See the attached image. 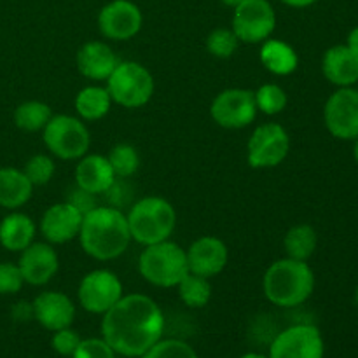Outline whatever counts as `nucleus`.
Wrapping results in <instances>:
<instances>
[{
    "label": "nucleus",
    "mask_w": 358,
    "mask_h": 358,
    "mask_svg": "<svg viewBox=\"0 0 358 358\" xmlns=\"http://www.w3.org/2000/svg\"><path fill=\"white\" fill-rule=\"evenodd\" d=\"M177 289L182 303L187 308H192V310L205 308L210 303V299H212L210 280L205 278V276L194 275V273H187L177 285Z\"/></svg>",
    "instance_id": "nucleus-28"
},
{
    "label": "nucleus",
    "mask_w": 358,
    "mask_h": 358,
    "mask_svg": "<svg viewBox=\"0 0 358 358\" xmlns=\"http://www.w3.org/2000/svg\"><path fill=\"white\" fill-rule=\"evenodd\" d=\"M255 93L245 87H227L213 98L210 105V115L226 129H243L257 117Z\"/></svg>",
    "instance_id": "nucleus-9"
},
{
    "label": "nucleus",
    "mask_w": 358,
    "mask_h": 358,
    "mask_svg": "<svg viewBox=\"0 0 358 358\" xmlns=\"http://www.w3.org/2000/svg\"><path fill=\"white\" fill-rule=\"evenodd\" d=\"M266 299L278 308H296L306 303L315 290V273L308 261L283 257L273 262L262 278Z\"/></svg>",
    "instance_id": "nucleus-3"
},
{
    "label": "nucleus",
    "mask_w": 358,
    "mask_h": 358,
    "mask_svg": "<svg viewBox=\"0 0 358 358\" xmlns=\"http://www.w3.org/2000/svg\"><path fill=\"white\" fill-rule=\"evenodd\" d=\"M24 285L20 266L14 262H0V296L17 294Z\"/></svg>",
    "instance_id": "nucleus-34"
},
{
    "label": "nucleus",
    "mask_w": 358,
    "mask_h": 358,
    "mask_svg": "<svg viewBox=\"0 0 358 358\" xmlns=\"http://www.w3.org/2000/svg\"><path fill=\"white\" fill-rule=\"evenodd\" d=\"M322 72L334 86L350 87L358 83V58L346 44L332 45L322 58Z\"/></svg>",
    "instance_id": "nucleus-21"
},
{
    "label": "nucleus",
    "mask_w": 358,
    "mask_h": 358,
    "mask_svg": "<svg viewBox=\"0 0 358 358\" xmlns=\"http://www.w3.org/2000/svg\"><path fill=\"white\" fill-rule=\"evenodd\" d=\"M34 185L23 170L17 168H0V206L7 210H17L30 201Z\"/></svg>",
    "instance_id": "nucleus-23"
},
{
    "label": "nucleus",
    "mask_w": 358,
    "mask_h": 358,
    "mask_svg": "<svg viewBox=\"0 0 358 358\" xmlns=\"http://www.w3.org/2000/svg\"><path fill=\"white\" fill-rule=\"evenodd\" d=\"M83 213L69 201L49 206L42 215L38 229L44 240L51 245H63L79 236Z\"/></svg>",
    "instance_id": "nucleus-17"
},
{
    "label": "nucleus",
    "mask_w": 358,
    "mask_h": 358,
    "mask_svg": "<svg viewBox=\"0 0 358 358\" xmlns=\"http://www.w3.org/2000/svg\"><path fill=\"white\" fill-rule=\"evenodd\" d=\"M346 45H348L350 51L358 58V27L353 28L348 34V38H346Z\"/></svg>",
    "instance_id": "nucleus-38"
},
{
    "label": "nucleus",
    "mask_w": 358,
    "mask_h": 358,
    "mask_svg": "<svg viewBox=\"0 0 358 358\" xmlns=\"http://www.w3.org/2000/svg\"><path fill=\"white\" fill-rule=\"evenodd\" d=\"M117 63V55L103 41L84 42L76 55L77 70L80 76L91 80H107Z\"/></svg>",
    "instance_id": "nucleus-19"
},
{
    "label": "nucleus",
    "mask_w": 358,
    "mask_h": 358,
    "mask_svg": "<svg viewBox=\"0 0 358 358\" xmlns=\"http://www.w3.org/2000/svg\"><path fill=\"white\" fill-rule=\"evenodd\" d=\"M126 219L131 240L143 247L170 240L177 227V212L173 205L161 196H145L133 203Z\"/></svg>",
    "instance_id": "nucleus-4"
},
{
    "label": "nucleus",
    "mask_w": 358,
    "mask_h": 358,
    "mask_svg": "<svg viewBox=\"0 0 358 358\" xmlns=\"http://www.w3.org/2000/svg\"><path fill=\"white\" fill-rule=\"evenodd\" d=\"M238 358H268V355H262V353H245V355L238 357Z\"/></svg>",
    "instance_id": "nucleus-41"
},
{
    "label": "nucleus",
    "mask_w": 358,
    "mask_h": 358,
    "mask_svg": "<svg viewBox=\"0 0 358 358\" xmlns=\"http://www.w3.org/2000/svg\"><path fill=\"white\" fill-rule=\"evenodd\" d=\"M70 358H115V352L103 338H87L80 341Z\"/></svg>",
    "instance_id": "nucleus-36"
},
{
    "label": "nucleus",
    "mask_w": 358,
    "mask_h": 358,
    "mask_svg": "<svg viewBox=\"0 0 358 358\" xmlns=\"http://www.w3.org/2000/svg\"><path fill=\"white\" fill-rule=\"evenodd\" d=\"M112 101L107 87L101 86H86L76 94L73 107L77 115L83 121H100L110 112Z\"/></svg>",
    "instance_id": "nucleus-25"
},
{
    "label": "nucleus",
    "mask_w": 358,
    "mask_h": 358,
    "mask_svg": "<svg viewBox=\"0 0 358 358\" xmlns=\"http://www.w3.org/2000/svg\"><path fill=\"white\" fill-rule=\"evenodd\" d=\"M285 6L294 7V9H304V7H310L313 3H317L318 0H282Z\"/></svg>",
    "instance_id": "nucleus-39"
},
{
    "label": "nucleus",
    "mask_w": 358,
    "mask_h": 358,
    "mask_svg": "<svg viewBox=\"0 0 358 358\" xmlns=\"http://www.w3.org/2000/svg\"><path fill=\"white\" fill-rule=\"evenodd\" d=\"M70 192H72V194L66 198V201H69L70 205L76 206V208L79 210L83 215H86L87 212H91L94 206H98L96 194H91V192L84 191V189L77 187V185H76V189H73V191H70Z\"/></svg>",
    "instance_id": "nucleus-37"
},
{
    "label": "nucleus",
    "mask_w": 358,
    "mask_h": 358,
    "mask_svg": "<svg viewBox=\"0 0 358 358\" xmlns=\"http://www.w3.org/2000/svg\"><path fill=\"white\" fill-rule=\"evenodd\" d=\"M255 93V103H257V110L266 115H276L282 114L289 103V96H287L285 90L275 83L262 84Z\"/></svg>",
    "instance_id": "nucleus-30"
},
{
    "label": "nucleus",
    "mask_w": 358,
    "mask_h": 358,
    "mask_svg": "<svg viewBox=\"0 0 358 358\" xmlns=\"http://www.w3.org/2000/svg\"><path fill=\"white\" fill-rule=\"evenodd\" d=\"M101 317V338L115 355L140 358L163 339V310L145 294H124Z\"/></svg>",
    "instance_id": "nucleus-1"
},
{
    "label": "nucleus",
    "mask_w": 358,
    "mask_h": 358,
    "mask_svg": "<svg viewBox=\"0 0 358 358\" xmlns=\"http://www.w3.org/2000/svg\"><path fill=\"white\" fill-rule=\"evenodd\" d=\"M318 247V234L310 224H297L287 231L283 238V248L287 257L296 261H308Z\"/></svg>",
    "instance_id": "nucleus-26"
},
{
    "label": "nucleus",
    "mask_w": 358,
    "mask_h": 358,
    "mask_svg": "<svg viewBox=\"0 0 358 358\" xmlns=\"http://www.w3.org/2000/svg\"><path fill=\"white\" fill-rule=\"evenodd\" d=\"M80 341H83V338L79 336V332L73 331L72 327H65L52 332L51 346L58 355L72 357L76 353L77 346L80 345Z\"/></svg>",
    "instance_id": "nucleus-35"
},
{
    "label": "nucleus",
    "mask_w": 358,
    "mask_h": 358,
    "mask_svg": "<svg viewBox=\"0 0 358 358\" xmlns=\"http://www.w3.org/2000/svg\"><path fill=\"white\" fill-rule=\"evenodd\" d=\"M52 117V110L45 101L28 100L23 101L14 110V124L27 133H37L45 128L49 119Z\"/></svg>",
    "instance_id": "nucleus-27"
},
{
    "label": "nucleus",
    "mask_w": 358,
    "mask_h": 358,
    "mask_svg": "<svg viewBox=\"0 0 358 358\" xmlns=\"http://www.w3.org/2000/svg\"><path fill=\"white\" fill-rule=\"evenodd\" d=\"M240 45V38L233 31V28H215L206 37V49L212 56L219 59H227L236 52Z\"/></svg>",
    "instance_id": "nucleus-31"
},
{
    "label": "nucleus",
    "mask_w": 358,
    "mask_h": 358,
    "mask_svg": "<svg viewBox=\"0 0 358 358\" xmlns=\"http://www.w3.org/2000/svg\"><path fill=\"white\" fill-rule=\"evenodd\" d=\"M353 157H355V161L358 164V136L355 138V145H353Z\"/></svg>",
    "instance_id": "nucleus-42"
},
{
    "label": "nucleus",
    "mask_w": 358,
    "mask_h": 358,
    "mask_svg": "<svg viewBox=\"0 0 358 358\" xmlns=\"http://www.w3.org/2000/svg\"><path fill=\"white\" fill-rule=\"evenodd\" d=\"M325 128L339 140H355L358 136V90L339 87L329 96L324 107Z\"/></svg>",
    "instance_id": "nucleus-13"
},
{
    "label": "nucleus",
    "mask_w": 358,
    "mask_h": 358,
    "mask_svg": "<svg viewBox=\"0 0 358 358\" xmlns=\"http://www.w3.org/2000/svg\"><path fill=\"white\" fill-rule=\"evenodd\" d=\"M142 24V10L131 0H110L98 13V28L108 41H129L138 35Z\"/></svg>",
    "instance_id": "nucleus-14"
},
{
    "label": "nucleus",
    "mask_w": 358,
    "mask_h": 358,
    "mask_svg": "<svg viewBox=\"0 0 358 358\" xmlns=\"http://www.w3.org/2000/svg\"><path fill=\"white\" fill-rule=\"evenodd\" d=\"M77 238L90 257L103 262L121 257L133 241L126 213L110 205H98L87 212Z\"/></svg>",
    "instance_id": "nucleus-2"
},
{
    "label": "nucleus",
    "mask_w": 358,
    "mask_h": 358,
    "mask_svg": "<svg viewBox=\"0 0 358 358\" xmlns=\"http://www.w3.org/2000/svg\"><path fill=\"white\" fill-rule=\"evenodd\" d=\"M353 299H355V304L358 306V285H357V289H355V296H353Z\"/></svg>",
    "instance_id": "nucleus-43"
},
{
    "label": "nucleus",
    "mask_w": 358,
    "mask_h": 358,
    "mask_svg": "<svg viewBox=\"0 0 358 358\" xmlns=\"http://www.w3.org/2000/svg\"><path fill=\"white\" fill-rule=\"evenodd\" d=\"M187 255L189 273L205 276V278H213L220 275L226 269L227 261H229V250L227 245L217 236H199L198 240L192 241L185 250Z\"/></svg>",
    "instance_id": "nucleus-15"
},
{
    "label": "nucleus",
    "mask_w": 358,
    "mask_h": 358,
    "mask_svg": "<svg viewBox=\"0 0 358 358\" xmlns=\"http://www.w3.org/2000/svg\"><path fill=\"white\" fill-rule=\"evenodd\" d=\"M76 185L91 192V194H105L115 182V175L112 171L107 156L101 154H86L77 159L76 166Z\"/></svg>",
    "instance_id": "nucleus-20"
},
{
    "label": "nucleus",
    "mask_w": 358,
    "mask_h": 358,
    "mask_svg": "<svg viewBox=\"0 0 358 358\" xmlns=\"http://www.w3.org/2000/svg\"><path fill=\"white\" fill-rule=\"evenodd\" d=\"M124 296L122 282L110 269H93L83 276L77 289V299L83 310L103 315Z\"/></svg>",
    "instance_id": "nucleus-10"
},
{
    "label": "nucleus",
    "mask_w": 358,
    "mask_h": 358,
    "mask_svg": "<svg viewBox=\"0 0 358 358\" xmlns=\"http://www.w3.org/2000/svg\"><path fill=\"white\" fill-rule=\"evenodd\" d=\"M23 171L34 187H41V185H45L51 182L56 166L51 156H48V154H35V156H31L27 161Z\"/></svg>",
    "instance_id": "nucleus-32"
},
{
    "label": "nucleus",
    "mask_w": 358,
    "mask_h": 358,
    "mask_svg": "<svg viewBox=\"0 0 358 358\" xmlns=\"http://www.w3.org/2000/svg\"><path fill=\"white\" fill-rule=\"evenodd\" d=\"M259 56H261L262 66L273 76H290L299 66V56H297L296 49L287 44L285 41H280V38L269 37L268 41L262 42Z\"/></svg>",
    "instance_id": "nucleus-24"
},
{
    "label": "nucleus",
    "mask_w": 358,
    "mask_h": 358,
    "mask_svg": "<svg viewBox=\"0 0 358 358\" xmlns=\"http://www.w3.org/2000/svg\"><path fill=\"white\" fill-rule=\"evenodd\" d=\"M37 226L27 213L13 212L0 222V245L9 252H23L35 241Z\"/></svg>",
    "instance_id": "nucleus-22"
},
{
    "label": "nucleus",
    "mask_w": 358,
    "mask_h": 358,
    "mask_svg": "<svg viewBox=\"0 0 358 358\" xmlns=\"http://www.w3.org/2000/svg\"><path fill=\"white\" fill-rule=\"evenodd\" d=\"M42 140L52 156L65 161L80 159L91 145L90 129L83 119L69 114H52L42 129Z\"/></svg>",
    "instance_id": "nucleus-7"
},
{
    "label": "nucleus",
    "mask_w": 358,
    "mask_h": 358,
    "mask_svg": "<svg viewBox=\"0 0 358 358\" xmlns=\"http://www.w3.org/2000/svg\"><path fill=\"white\" fill-rule=\"evenodd\" d=\"M140 358H199L196 350L182 339H159Z\"/></svg>",
    "instance_id": "nucleus-33"
},
{
    "label": "nucleus",
    "mask_w": 358,
    "mask_h": 358,
    "mask_svg": "<svg viewBox=\"0 0 358 358\" xmlns=\"http://www.w3.org/2000/svg\"><path fill=\"white\" fill-rule=\"evenodd\" d=\"M115 178H129L136 173L140 166L138 150L131 143H117L107 156Z\"/></svg>",
    "instance_id": "nucleus-29"
},
{
    "label": "nucleus",
    "mask_w": 358,
    "mask_h": 358,
    "mask_svg": "<svg viewBox=\"0 0 358 358\" xmlns=\"http://www.w3.org/2000/svg\"><path fill=\"white\" fill-rule=\"evenodd\" d=\"M105 83L112 101L124 108H140L147 105L156 87L150 70L131 59L119 62Z\"/></svg>",
    "instance_id": "nucleus-6"
},
{
    "label": "nucleus",
    "mask_w": 358,
    "mask_h": 358,
    "mask_svg": "<svg viewBox=\"0 0 358 358\" xmlns=\"http://www.w3.org/2000/svg\"><path fill=\"white\" fill-rule=\"evenodd\" d=\"M138 271L145 282L161 289H173L189 273L187 255L180 245L170 240L143 247Z\"/></svg>",
    "instance_id": "nucleus-5"
},
{
    "label": "nucleus",
    "mask_w": 358,
    "mask_h": 358,
    "mask_svg": "<svg viewBox=\"0 0 358 358\" xmlns=\"http://www.w3.org/2000/svg\"><path fill=\"white\" fill-rule=\"evenodd\" d=\"M325 345L315 325L299 324L287 327L269 345L268 358H324Z\"/></svg>",
    "instance_id": "nucleus-12"
},
{
    "label": "nucleus",
    "mask_w": 358,
    "mask_h": 358,
    "mask_svg": "<svg viewBox=\"0 0 358 358\" xmlns=\"http://www.w3.org/2000/svg\"><path fill=\"white\" fill-rule=\"evenodd\" d=\"M34 318L45 331H59L72 327L76 320V304L59 290H44L31 303Z\"/></svg>",
    "instance_id": "nucleus-18"
},
{
    "label": "nucleus",
    "mask_w": 358,
    "mask_h": 358,
    "mask_svg": "<svg viewBox=\"0 0 358 358\" xmlns=\"http://www.w3.org/2000/svg\"><path fill=\"white\" fill-rule=\"evenodd\" d=\"M24 283L34 287L48 285L59 269V259L56 250L48 241H34L23 252H20L17 262Z\"/></svg>",
    "instance_id": "nucleus-16"
},
{
    "label": "nucleus",
    "mask_w": 358,
    "mask_h": 358,
    "mask_svg": "<svg viewBox=\"0 0 358 358\" xmlns=\"http://www.w3.org/2000/svg\"><path fill=\"white\" fill-rule=\"evenodd\" d=\"M233 31L245 44H262L276 28L275 7L269 0H245L234 7Z\"/></svg>",
    "instance_id": "nucleus-11"
},
{
    "label": "nucleus",
    "mask_w": 358,
    "mask_h": 358,
    "mask_svg": "<svg viewBox=\"0 0 358 358\" xmlns=\"http://www.w3.org/2000/svg\"><path fill=\"white\" fill-rule=\"evenodd\" d=\"M220 2H222L224 6H227V7H231V9H234V7H238L241 2H245V0H220Z\"/></svg>",
    "instance_id": "nucleus-40"
},
{
    "label": "nucleus",
    "mask_w": 358,
    "mask_h": 358,
    "mask_svg": "<svg viewBox=\"0 0 358 358\" xmlns=\"http://www.w3.org/2000/svg\"><path fill=\"white\" fill-rule=\"evenodd\" d=\"M290 152V136L278 122H264L252 131L247 143L248 164L255 170L276 168Z\"/></svg>",
    "instance_id": "nucleus-8"
}]
</instances>
